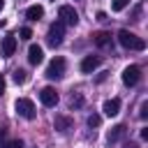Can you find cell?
<instances>
[{
	"label": "cell",
	"mask_w": 148,
	"mask_h": 148,
	"mask_svg": "<svg viewBox=\"0 0 148 148\" xmlns=\"http://www.w3.org/2000/svg\"><path fill=\"white\" fill-rule=\"evenodd\" d=\"M118 42H120V46L123 49H130V51H143L146 49V42L141 39V37H136L134 32H130V30H118Z\"/></svg>",
	"instance_id": "6da1fadb"
},
{
	"label": "cell",
	"mask_w": 148,
	"mask_h": 148,
	"mask_svg": "<svg viewBox=\"0 0 148 148\" xmlns=\"http://www.w3.org/2000/svg\"><path fill=\"white\" fill-rule=\"evenodd\" d=\"M62 37H65V23H62V21H56V23H51V28H49V35H46L49 44H51V46H60Z\"/></svg>",
	"instance_id": "7a4b0ae2"
},
{
	"label": "cell",
	"mask_w": 148,
	"mask_h": 148,
	"mask_svg": "<svg viewBox=\"0 0 148 148\" xmlns=\"http://www.w3.org/2000/svg\"><path fill=\"white\" fill-rule=\"evenodd\" d=\"M14 109H16V113H18V116H23L25 120H32V118H35V104H32V99H28V97L16 99Z\"/></svg>",
	"instance_id": "3957f363"
},
{
	"label": "cell",
	"mask_w": 148,
	"mask_h": 148,
	"mask_svg": "<svg viewBox=\"0 0 148 148\" xmlns=\"http://www.w3.org/2000/svg\"><path fill=\"white\" fill-rule=\"evenodd\" d=\"M58 18H60L65 25H76V23H79V14H76V9L69 7V5H60V9H58Z\"/></svg>",
	"instance_id": "277c9868"
},
{
	"label": "cell",
	"mask_w": 148,
	"mask_h": 148,
	"mask_svg": "<svg viewBox=\"0 0 148 148\" xmlns=\"http://www.w3.org/2000/svg\"><path fill=\"white\" fill-rule=\"evenodd\" d=\"M65 67H67L65 58H53V60L49 62V67H46V76H49V79H60V76L65 74Z\"/></svg>",
	"instance_id": "5b68a950"
},
{
	"label": "cell",
	"mask_w": 148,
	"mask_h": 148,
	"mask_svg": "<svg viewBox=\"0 0 148 148\" xmlns=\"http://www.w3.org/2000/svg\"><path fill=\"white\" fill-rule=\"evenodd\" d=\"M139 81H141V69H139L136 65H130V67H125V69H123V83H125L127 88L136 86Z\"/></svg>",
	"instance_id": "8992f818"
},
{
	"label": "cell",
	"mask_w": 148,
	"mask_h": 148,
	"mask_svg": "<svg viewBox=\"0 0 148 148\" xmlns=\"http://www.w3.org/2000/svg\"><path fill=\"white\" fill-rule=\"evenodd\" d=\"M39 99H42V104H44V106H56V104H58V92H56V88H51V86L42 88Z\"/></svg>",
	"instance_id": "52a82bcc"
},
{
	"label": "cell",
	"mask_w": 148,
	"mask_h": 148,
	"mask_svg": "<svg viewBox=\"0 0 148 148\" xmlns=\"http://www.w3.org/2000/svg\"><path fill=\"white\" fill-rule=\"evenodd\" d=\"M99 62H102L99 56H86V58L81 60V72H83V74H92V72L99 67Z\"/></svg>",
	"instance_id": "ba28073f"
},
{
	"label": "cell",
	"mask_w": 148,
	"mask_h": 148,
	"mask_svg": "<svg viewBox=\"0 0 148 148\" xmlns=\"http://www.w3.org/2000/svg\"><path fill=\"white\" fill-rule=\"evenodd\" d=\"M92 42H95V46H99V49H106V46H111V32H106V30H99V32H95V35H92Z\"/></svg>",
	"instance_id": "9c48e42d"
},
{
	"label": "cell",
	"mask_w": 148,
	"mask_h": 148,
	"mask_svg": "<svg viewBox=\"0 0 148 148\" xmlns=\"http://www.w3.org/2000/svg\"><path fill=\"white\" fill-rule=\"evenodd\" d=\"M28 60H30V65H39V62L44 60V51H42V46L30 44V49H28Z\"/></svg>",
	"instance_id": "30bf717a"
},
{
	"label": "cell",
	"mask_w": 148,
	"mask_h": 148,
	"mask_svg": "<svg viewBox=\"0 0 148 148\" xmlns=\"http://www.w3.org/2000/svg\"><path fill=\"white\" fill-rule=\"evenodd\" d=\"M14 51H16V37L14 35H7L2 39V56L9 58V56H14Z\"/></svg>",
	"instance_id": "8fae6325"
},
{
	"label": "cell",
	"mask_w": 148,
	"mask_h": 148,
	"mask_svg": "<svg viewBox=\"0 0 148 148\" xmlns=\"http://www.w3.org/2000/svg\"><path fill=\"white\" fill-rule=\"evenodd\" d=\"M102 111H104V116H109V118H111V116H118V111H120V99H118V97H113V99H106Z\"/></svg>",
	"instance_id": "7c38bea8"
},
{
	"label": "cell",
	"mask_w": 148,
	"mask_h": 148,
	"mask_svg": "<svg viewBox=\"0 0 148 148\" xmlns=\"http://www.w3.org/2000/svg\"><path fill=\"white\" fill-rule=\"evenodd\" d=\"M72 118H67V116H56V120H53V127L58 130V132H67V130H72Z\"/></svg>",
	"instance_id": "4fadbf2b"
},
{
	"label": "cell",
	"mask_w": 148,
	"mask_h": 148,
	"mask_svg": "<svg viewBox=\"0 0 148 148\" xmlns=\"http://www.w3.org/2000/svg\"><path fill=\"white\" fill-rule=\"evenodd\" d=\"M125 132H127V127L125 125H116V127H111V132H109V143H116V141H120L123 136H125Z\"/></svg>",
	"instance_id": "5bb4252c"
},
{
	"label": "cell",
	"mask_w": 148,
	"mask_h": 148,
	"mask_svg": "<svg viewBox=\"0 0 148 148\" xmlns=\"http://www.w3.org/2000/svg\"><path fill=\"white\" fill-rule=\"evenodd\" d=\"M25 16H28L30 21H39V18L44 16V9H42L39 5H32V7H28V9H25Z\"/></svg>",
	"instance_id": "9a60e30c"
},
{
	"label": "cell",
	"mask_w": 148,
	"mask_h": 148,
	"mask_svg": "<svg viewBox=\"0 0 148 148\" xmlns=\"http://www.w3.org/2000/svg\"><path fill=\"white\" fill-rule=\"evenodd\" d=\"M25 81H28V74H25L23 69H14V83L21 86V83H25Z\"/></svg>",
	"instance_id": "2e32d148"
},
{
	"label": "cell",
	"mask_w": 148,
	"mask_h": 148,
	"mask_svg": "<svg viewBox=\"0 0 148 148\" xmlns=\"http://www.w3.org/2000/svg\"><path fill=\"white\" fill-rule=\"evenodd\" d=\"M127 5H130V0H113V2H111V9H113V12H123Z\"/></svg>",
	"instance_id": "e0dca14e"
},
{
	"label": "cell",
	"mask_w": 148,
	"mask_h": 148,
	"mask_svg": "<svg viewBox=\"0 0 148 148\" xmlns=\"http://www.w3.org/2000/svg\"><path fill=\"white\" fill-rule=\"evenodd\" d=\"M99 123H102V118H99L97 113H90V116H88V125H90V127H99Z\"/></svg>",
	"instance_id": "ac0fdd59"
},
{
	"label": "cell",
	"mask_w": 148,
	"mask_h": 148,
	"mask_svg": "<svg viewBox=\"0 0 148 148\" xmlns=\"http://www.w3.org/2000/svg\"><path fill=\"white\" fill-rule=\"evenodd\" d=\"M0 148H23V141H21V139H14V141H7V143H2Z\"/></svg>",
	"instance_id": "d6986e66"
},
{
	"label": "cell",
	"mask_w": 148,
	"mask_h": 148,
	"mask_svg": "<svg viewBox=\"0 0 148 148\" xmlns=\"http://www.w3.org/2000/svg\"><path fill=\"white\" fill-rule=\"evenodd\" d=\"M69 104H72V109H79V106L83 104V97H81V95H72V99H69Z\"/></svg>",
	"instance_id": "ffe728a7"
},
{
	"label": "cell",
	"mask_w": 148,
	"mask_h": 148,
	"mask_svg": "<svg viewBox=\"0 0 148 148\" xmlns=\"http://www.w3.org/2000/svg\"><path fill=\"white\" fill-rule=\"evenodd\" d=\"M18 35H21V39H30V37H32V30H30V28H21Z\"/></svg>",
	"instance_id": "44dd1931"
},
{
	"label": "cell",
	"mask_w": 148,
	"mask_h": 148,
	"mask_svg": "<svg viewBox=\"0 0 148 148\" xmlns=\"http://www.w3.org/2000/svg\"><path fill=\"white\" fill-rule=\"evenodd\" d=\"M139 116H141V118H148V102H143V104H141V111H139Z\"/></svg>",
	"instance_id": "7402d4cb"
},
{
	"label": "cell",
	"mask_w": 148,
	"mask_h": 148,
	"mask_svg": "<svg viewBox=\"0 0 148 148\" xmlns=\"http://www.w3.org/2000/svg\"><path fill=\"white\" fill-rule=\"evenodd\" d=\"M2 92H5V76L0 74V95H2Z\"/></svg>",
	"instance_id": "603a6c76"
},
{
	"label": "cell",
	"mask_w": 148,
	"mask_h": 148,
	"mask_svg": "<svg viewBox=\"0 0 148 148\" xmlns=\"http://www.w3.org/2000/svg\"><path fill=\"white\" fill-rule=\"evenodd\" d=\"M97 21H106V14L104 12H97Z\"/></svg>",
	"instance_id": "cb8c5ba5"
},
{
	"label": "cell",
	"mask_w": 148,
	"mask_h": 148,
	"mask_svg": "<svg viewBox=\"0 0 148 148\" xmlns=\"http://www.w3.org/2000/svg\"><path fill=\"white\" fill-rule=\"evenodd\" d=\"M125 148H139L136 143H125Z\"/></svg>",
	"instance_id": "d4e9b609"
},
{
	"label": "cell",
	"mask_w": 148,
	"mask_h": 148,
	"mask_svg": "<svg viewBox=\"0 0 148 148\" xmlns=\"http://www.w3.org/2000/svg\"><path fill=\"white\" fill-rule=\"evenodd\" d=\"M2 7H5V0H0V9H2Z\"/></svg>",
	"instance_id": "484cf974"
}]
</instances>
